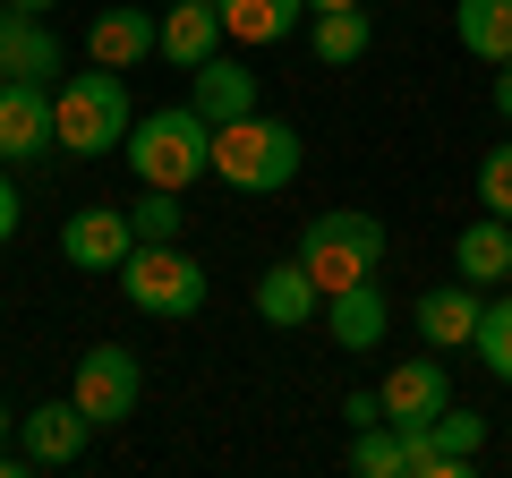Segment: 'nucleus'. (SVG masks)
Returning <instances> with one entry per match:
<instances>
[{
  "label": "nucleus",
  "mask_w": 512,
  "mask_h": 478,
  "mask_svg": "<svg viewBox=\"0 0 512 478\" xmlns=\"http://www.w3.org/2000/svg\"><path fill=\"white\" fill-rule=\"evenodd\" d=\"M299 163H308V146H299L291 120L248 111V120H222V129H214V180L239 188V197H274V188H291Z\"/></svg>",
  "instance_id": "nucleus-1"
},
{
  "label": "nucleus",
  "mask_w": 512,
  "mask_h": 478,
  "mask_svg": "<svg viewBox=\"0 0 512 478\" xmlns=\"http://www.w3.org/2000/svg\"><path fill=\"white\" fill-rule=\"evenodd\" d=\"M120 154H128V171H137V188H188V180L214 171V120H205L197 103L146 111Z\"/></svg>",
  "instance_id": "nucleus-2"
},
{
  "label": "nucleus",
  "mask_w": 512,
  "mask_h": 478,
  "mask_svg": "<svg viewBox=\"0 0 512 478\" xmlns=\"http://www.w3.org/2000/svg\"><path fill=\"white\" fill-rule=\"evenodd\" d=\"M52 111H60V154H77V163H94V154H120L128 129H137L120 69H103V60H94L86 77H60V86H52Z\"/></svg>",
  "instance_id": "nucleus-3"
},
{
  "label": "nucleus",
  "mask_w": 512,
  "mask_h": 478,
  "mask_svg": "<svg viewBox=\"0 0 512 478\" xmlns=\"http://www.w3.org/2000/svg\"><path fill=\"white\" fill-rule=\"evenodd\" d=\"M120 299L137 316H171V325H180V316L205 308V265L188 257L180 239H137L128 265H120Z\"/></svg>",
  "instance_id": "nucleus-4"
},
{
  "label": "nucleus",
  "mask_w": 512,
  "mask_h": 478,
  "mask_svg": "<svg viewBox=\"0 0 512 478\" xmlns=\"http://www.w3.org/2000/svg\"><path fill=\"white\" fill-rule=\"evenodd\" d=\"M299 265H308L325 291H350V282H367L384 265V222L359 214V205H333V214H316L308 231H299Z\"/></svg>",
  "instance_id": "nucleus-5"
},
{
  "label": "nucleus",
  "mask_w": 512,
  "mask_h": 478,
  "mask_svg": "<svg viewBox=\"0 0 512 478\" xmlns=\"http://www.w3.org/2000/svg\"><path fill=\"white\" fill-rule=\"evenodd\" d=\"M69 393H77V410H86L94 427H120V419H137L146 368H137V350H120V342H94V350H77V376H69Z\"/></svg>",
  "instance_id": "nucleus-6"
},
{
  "label": "nucleus",
  "mask_w": 512,
  "mask_h": 478,
  "mask_svg": "<svg viewBox=\"0 0 512 478\" xmlns=\"http://www.w3.org/2000/svg\"><path fill=\"white\" fill-rule=\"evenodd\" d=\"M384 419L402 427V436H427V427L444 419V410H453V376H444V359L436 350H427V359H402V368L384 376Z\"/></svg>",
  "instance_id": "nucleus-7"
},
{
  "label": "nucleus",
  "mask_w": 512,
  "mask_h": 478,
  "mask_svg": "<svg viewBox=\"0 0 512 478\" xmlns=\"http://www.w3.org/2000/svg\"><path fill=\"white\" fill-rule=\"evenodd\" d=\"M60 146V111L52 86H26V77H0V163H35Z\"/></svg>",
  "instance_id": "nucleus-8"
},
{
  "label": "nucleus",
  "mask_w": 512,
  "mask_h": 478,
  "mask_svg": "<svg viewBox=\"0 0 512 478\" xmlns=\"http://www.w3.org/2000/svg\"><path fill=\"white\" fill-rule=\"evenodd\" d=\"M128 248H137V222H128V205H86V214L60 222V257H69L77 274H120Z\"/></svg>",
  "instance_id": "nucleus-9"
},
{
  "label": "nucleus",
  "mask_w": 512,
  "mask_h": 478,
  "mask_svg": "<svg viewBox=\"0 0 512 478\" xmlns=\"http://www.w3.org/2000/svg\"><path fill=\"white\" fill-rule=\"evenodd\" d=\"M86 436H94V419L77 410V393H69V402H35L18 419V453L35 461V470H69V461L86 453Z\"/></svg>",
  "instance_id": "nucleus-10"
},
{
  "label": "nucleus",
  "mask_w": 512,
  "mask_h": 478,
  "mask_svg": "<svg viewBox=\"0 0 512 478\" xmlns=\"http://www.w3.org/2000/svg\"><path fill=\"white\" fill-rule=\"evenodd\" d=\"M0 77H26V86H52L60 77V35L35 9H9V0H0Z\"/></svg>",
  "instance_id": "nucleus-11"
},
{
  "label": "nucleus",
  "mask_w": 512,
  "mask_h": 478,
  "mask_svg": "<svg viewBox=\"0 0 512 478\" xmlns=\"http://www.w3.org/2000/svg\"><path fill=\"white\" fill-rule=\"evenodd\" d=\"M256 316H265V325H282V333L316 325V316H325V282H316L299 257L265 265V274H256Z\"/></svg>",
  "instance_id": "nucleus-12"
},
{
  "label": "nucleus",
  "mask_w": 512,
  "mask_h": 478,
  "mask_svg": "<svg viewBox=\"0 0 512 478\" xmlns=\"http://www.w3.org/2000/svg\"><path fill=\"white\" fill-rule=\"evenodd\" d=\"M163 52V18L154 9H103V18L86 26V60H103V69H137V60Z\"/></svg>",
  "instance_id": "nucleus-13"
},
{
  "label": "nucleus",
  "mask_w": 512,
  "mask_h": 478,
  "mask_svg": "<svg viewBox=\"0 0 512 478\" xmlns=\"http://www.w3.org/2000/svg\"><path fill=\"white\" fill-rule=\"evenodd\" d=\"M188 103H197L214 129H222V120H248V111H256V69H248V60H222V52L197 60V69H188Z\"/></svg>",
  "instance_id": "nucleus-14"
},
{
  "label": "nucleus",
  "mask_w": 512,
  "mask_h": 478,
  "mask_svg": "<svg viewBox=\"0 0 512 478\" xmlns=\"http://www.w3.org/2000/svg\"><path fill=\"white\" fill-rule=\"evenodd\" d=\"M478 308H487L478 282H444V291H427V299H419V342H427V350H470Z\"/></svg>",
  "instance_id": "nucleus-15"
},
{
  "label": "nucleus",
  "mask_w": 512,
  "mask_h": 478,
  "mask_svg": "<svg viewBox=\"0 0 512 478\" xmlns=\"http://www.w3.org/2000/svg\"><path fill=\"white\" fill-rule=\"evenodd\" d=\"M384 325H393V308H384L376 274L350 282V291H325V333H333L342 350H376V342H384Z\"/></svg>",
  "instance_id": "nucleus-16"
},
{
  "label": "nucleus",
  "mask_w": 512,
  "mask_h": 478,
  "mask_svg": "<svg viewBox=\"0 0 512 478\" xmlns=\"http://www.w3.org/2000/svg\"><path fill=\"white\" fill-rule=\"evenodd\" d=\"M453 274L478 282V291H495V282L512 274V222H504V214H478L470 231L453 239Z\"/></svg>",
  "instance_id": "nucleus-17"
},
{
  "label": "nucleus",
  "mask_w": 512,
  "mask_h": 478,
  "mask_svg": "<svg viewBox=\"0 0 512 478\" xmlns=\"http://www.w3.org/2000/svg\"><path fill=\"white\" fill-rule=\"evenodd\" d=\"M222 52V9L214 0H171V18H163V60L171 69H197V60Z\"/></svg>",
  "instance_id": "nucleus-18"
},
{
  "label": "nucleus",
  "mask_w": 512,
  "mask_h": 478,
  "mask_svg": "<svg viewBox=\"0 0 512 478\" xmlns=\"http://www.w3.org/2000/svg\"><path fill=\"white\" fill-rule=\"evenodd\" d=\"M453 35L470 60H512V0H453Z\"/></svg>",
  "instance_id": "nucleus-19"
},
{
  "label": "nucleus",
  "mask_w": 512,
  "mask_h": 478,
  "mask_svg": "<svg viewBox=\"0 0 512 478\" xmlns=\"http://www.w3.org/2000/svg\"><path fill=\"white\" fill-rule=\"evenodd\" d=\"M214 9H222V35L231 43H282L308 0H214Z\"/></svg>",
  "instance_id": "nucleus-20"
},
{
  "label": "nucleus",
  "mask_w": 512,
  "mask_h": 478,
  "mask_svg": "<svg viewBox=\"0 0 512 478\" xmlns=\"http://www.w3.org/2000/svg\"><path fill=\"white\" fill-rule=\"evenodd\" d=\"M350 470H359V478H410V436L393 419L350 427Z\"/></svg>",
  "instance_id": "nucleus-21"
},
{
  "label": "nucleus",
  "mask_w": 512,
  "mask_h": 478,
  "mask_svg": "<svg viewBox=\"0 0 512 478\" xmlns=\"http://www.w3.org/2000/svg\"><path fill=\"white\" fill-rule=\"evenodd\" d=\"M308 43H316V60H333V69H342V60H359L367 43H376V18H367V9H316Z\"/></svg>",
  "instance_id": "nucleus-22"
},
{
  "label": "nucleus",
  "mask_w": 512,
  "mask_h": 478,
  "mask_svg": "<svg viewBox=\"0 0 512 478\" xmlns=\"http://www.w3.org/2000/svg\"><path fill=\"white\" fill-rule=\"evenodd\" d=\"M470 350H478V368H487L495 385H512V291L478 308V333H470Z\"/></svg>",
  "instance_id": "nucleus-23"
},
{
  "label": "nucleus",
  "mask_w": 512,
  "mask_h": 478,
  "mask_svg": "<svg viewBox=\"0 0 512 478\" xmlns=\"http://www.w3.org/2000/svg\"><path fill=\"white\" fill-rule=\"evenodd\" d=\"M128 222H137V239H180L188 205H180V188H137V205H128Z\"/></svg>",
  "instance_id": "nucleus-24"
},
{
  "label": "nucleus",
  "mask_w": 512,
  "mask_h": 478,
  "mask_svg": "<svg viewBox=\"0 0 512 478\" xmlns=\"http://www.w3.org/2000/svg\"><path fill=\"white\" fill-rule=\"evenodd\" d=\"M478 444H487V419H478V410H444L436 419V453H453L461 470L478 461Z\"/></svg>",
  "instance_id": "nucleus-25"
},
{
  "label": "nucleus",
  "mask_w": 512,
  "mask_h": 478,
  "mask_svg": "<svg viewBox=\"0 0 512 478\" xmlns=\"http://www.w3.org/2000/svg\"><path fill=\"white\" fill-rule=\"evenodd\" d=\"M478 214L512 222V146H487V163H478Z\"/></svg>",
  "instance_id": "nucleus-26"
},
{
  "label": "nucleus",
  "mask_w": 512,
  "mask_h": 478,
  "mask_svg": "<svg viewBox=\"0 0 512 478\" xmlns=\"http://www.w3.org/2000/svg\"><path fill=\"white\" fill-rule=\"evenodd\" d=\"M342 419H350V427H376V419H384V393H350Z\"/></svg>",
  "instance_id": "nucleus-27"
},
{
  "label": "nucleus",
  "mask_w": 512,
  "mask_h": 478,
  "mask_svg": "<svg viewBox=\"0 0 512 478\" xmlns=\"http://www.w3.org/2000/svg\"><path fill=\"white\" fill-rule=\"evenodd\" d=\"M9 239H18V180L0 171V248H9Z\"/></svg>",
  "instance_id": "nucleus-28"
},
{
  "label": "nucleus",
  "mask_w": 512,
  "mask_h": 478,
  "mask_svg": "<svg viewBox=\"0 0 512 478\" xmlns=\"http://www.w3.org/2000/svg\"><path fill=\"white\" fill-rule=\"evenodd\" d=\"M495 120H512V60H495Z\"/></svg>",
  "instance_id": "nucleus-29"
},
{
  "label": "nucleus",
  "mask_w": 512,
  "mask_h": 478,
  "mask_svg": "<svg viewBox=\"0 0 512 478\" xmlns=\"http://www.w3.org/2000/svg\"><path fill=\"white\" fill-rule=\"evenodd\" d=\"M9 436H18V410L0 402V478H9Z\"/></svg>",
  "instance_id": "nucleus-30"
},
{
  "label": "nucleus",
  "mask_w": 512,
  "mask_h": 478,
  "mask_svg": "<svg viewBox=\"0 0 512 478\" xmlns=\"http://www.w3.org/2000/svg\"><path fill=\"white\" fill-rule=\"evenodd\" d=\"M9 9H35V18H43V9H60V0H9Z\"/></svg>",
  "instance_id": "nucleus-31"
},
{
  "label": "nucleus",
  "mask_w": 512,
  "mask_h": 478,
  "mask_svg": "<svg viewBox=\"0 0 512 478\" xmlns=\"http://www.w3.org/2000/svg\"><path fill=\"white\" fill-rule=\"evenodd\" d=\"M308 9H367V0H308Z\"/></svg>",
  "instance_id": "nucleus-32"
},
{
  "label": "nucleus",
  "mask_w": 512,
  "mask_h": 478,
  "mask_svg": "<svg viewBox=\"0 0 512 478\" xmlns=\"http://www.w3.org/2000/svg\"><path fill=\"white\" fill-rule=\"evenodd\" d=\"M504 291H512V274H504Z\"/></svg>",
  "instance_id": "nucleus-33"
}]
</instances>
